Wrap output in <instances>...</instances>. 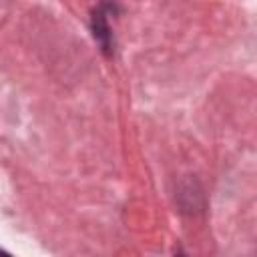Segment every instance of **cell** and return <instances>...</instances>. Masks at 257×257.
I'll return each instance as SVG.
<instances>
[{
    "label": "cell",
    "mask_w": 257,
    "mask_h": 257,
    "mask_svg": "<svg viewBox=\"0 0 257 257\" xmlns=\"http://www.w3.org/2000/svg\"><path fill=\"white\" fill-rule=\"evenodd\" d=\"M114 10H116V6H112V4H100L94 8L92 18H90L92 36L106 56H110L114 50V40H112V32H110V24H108V14Z\"/></svg>",
    "instance_id": "cell-1"
},
{
    "label": "cell",
    "mask_w": 257,
    "mask_h": 257,
    "mask_svg": "<svg viewBox=\"0 0 257 257\" xmlns=\"http://www.w3.org/2000/svg\"><path fill=\"white\" fill-rule=\"evenodd\" d=\"M0 257H12V255H8L6 251H2V249H0Z\"/></svg>",
    "instance_id": "cell-2"
},
{
    "label": "cell",
    "mask_w": 257,
    "mask_h": 257,
    "mask_svg": "<svg viewBox=\"0 0 257 257\" xmlns=\"http://www.w3.org/2000/svg\"><path fill=\"white\" fill-rule=\"evenodd\" d=\"M177 257H183V255H177Z\"/></svg>",
    "instance_id": "cell-3"
}]
</instances>
